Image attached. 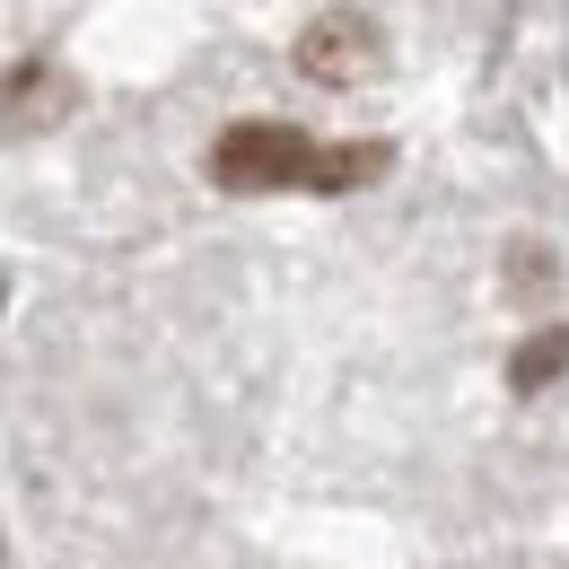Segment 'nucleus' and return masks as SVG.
Segmentation results:
<instances>
[{
	"instance_id": "f257e3e1",
	"label": "nucleus",
	"mask_w": 569,
	"mask_h": 569,
	"mask_svg": "<svg viewBox=\"0 0 569 569\" xmlns=\"http://www.w3.org/2000/svg\"><path fill=\"white\" fill-rule=\"evenodd\" d=\"M307 167H316V141L298 123H272V114H246L211 141L219 193H307Z\"/></svg>"
},
{
	"instance_id": "f03ea898",
	"label": "nucleus",
	"mask_w": 569,
	"mask_h": 569,
	"mask_svg": "<svg viewBox=\"0 0 569 569\" xmlns=\"http://www.w3.org/2000/svg\"><path fill=\"white\" fill-rule=\"evenodd\" d=\"M289 62H298V79H316V88H359V79H377V62H386V36L359 9H325V18L298 27Z\"/></svg>"
},
{
	"instance_id": "7ed1b4c3",
	"label": "nucleus",
	"mask_w": 569,
	"mask_h": 569,
	"mask_svg": "<svg viewBox=\"0 0 569 569\" xmlns=\"http://www.w3.org/2000/svg\"><path fill=\"white\" fill-rule=\"evenodd\" d=\"M386 158H395L386 141H342V149H325V141H316L307 193H359V184H377V176H386Z\"/></svg>"
},
{
	"instance_id": "20e7f679",
	"label": "nucleus",
	"mask_w": 569,
	"mask_h": 569,
	"mask_svg": "<svg viewBox=\"0 0 569 569\" xmlns=\"http://www.w3.org/2000/svg\"><path fill=\"white\" fill-rule=\"evenodd\" d=\"M561 368H569V325H543V333H526V342H517V359H508V386H517V395H543Z\"/></svg>"
}]
</instances>
